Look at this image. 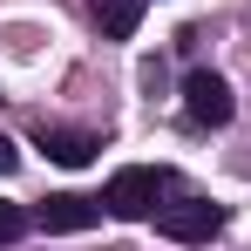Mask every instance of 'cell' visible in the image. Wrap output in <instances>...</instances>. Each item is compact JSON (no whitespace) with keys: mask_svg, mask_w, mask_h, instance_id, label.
I'll return each instance as SVG.
<instances>
[{"mask_svg":"<svg viewBox=\"0 0 251 251\" xmlns=\"http://www.w3.org/2000/svg\"><path fill=\"white\" fill-rule=\"evenodd\" d=\"M176 190V176L156 163H129L109 176V190H102V204H109V217H156L163 210V197Z\"/></svg>","mask_w":251,"mask_h":251,"instance_id":"6da1fadb","label":"cell"},{"mask_svg":"<svg viewBox=\"0 0 251 251\" xmlns=\"http://www.w3.org/2000/svg\"><path fill=\"white\" fill-rule=\"evenodd\" d=\"M156 231H163L170 245H204L224 231V204H210V197H176V204L156 210Z\"/></svg>","mask_w":251,"mask_h":251,"instance_id":"7a4b0ae2","label":"cell"},{"mask_svg":"<svg viewBox=\"0 0 251 251\" xmlns=\"http://www.w3.org/2000/svg\"><path fill=\"white\" fill-rule=\"evenodd\" d=\"M183 109H190V123H204V129H224L238 102H231V82H224V75L197 68V75H183Z\"/></svg>","mask_w":251,"mask_h":251,"instance_id":"3957f363","label":"cell"},{"mask_svg":"<svg viewBox=\"0 0 251 251\" xmlns=\"http://www.w3.org/2000/svg\"><path fill=\"white\" fill-rule=\"evenodd\" d=\"M102 197H82V190H61V197H48L34 217H41V231H88V224H102Z\"/></svg>","mask_w":251,"mask_h":251,"instance_id":"277c9868","label":"cell"},{"mask_svg":"<svg viewBox=\"0 0 251 251\" xmlns=\"http://www.w3.org/2000/svg\"><path fill=\"white\" fill-rule=\"evenodd\" d=\"M41 150L54 156V163H68V170H82V163H95V136L88 129H41Z\"/></svg>","mask_w":251,"mask_h":251,"instance_id":"5b68a950","label":"cell"},{"mask_svg":"<svg viewBox=\"0 0 251 251\" xmlns=\"http://www.w3.org/2000/svg\"><path fill=\"white\" fill-rule=\"evenodd\" d=\"M88 14H95V27H102L109 41H129V34L143 27V0H88Z\"/></svg>","mask_w":251,"mask_h":251,"instance_id":"8992f818","label":"cell"},{"mask_svg":"<svg viewBox=\"0 0 251 251\" xmlns=\"http://www.w3.org/2000/svg\"><path fill=\"white\" fill-rule=\"evenodd\" d=\"M21 231H27V210H21V204H0V245H14Z\"/></svg>","mask_w":251,"mask_h":251,"instance_id":"52a82bcc","label":"cell"},{"mask_svg":"<svg viewBox=\"0 0 251 251\" xmlns=\"http://www.w3.org/2000/svg\"><path fill=\"white\" fill-rule=\"evenodd\" d=\"M14 170H21V150H14V143L0 136V176H14Z\"/></svg>","mask_w":251,"mask_h":251,"instance_id":"ba28073f","label":"cell"}]
</instances>
